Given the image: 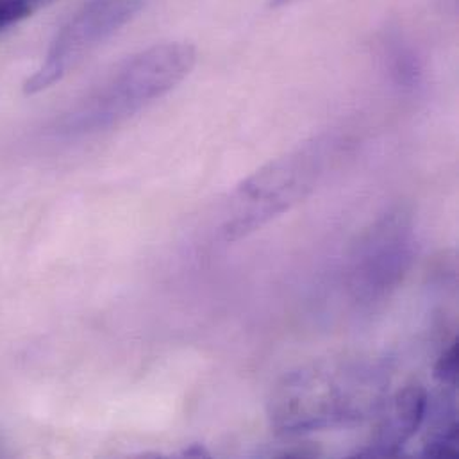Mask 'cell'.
I'll use <instances>...</instances> for the list:
<instances>
[{
    "instance_id": "obj_1",
    "label": "cell",
    "mask_w": 459,
    "mask_h": 459,
    "mask_svg": "<svg viewBox=\"0 0 459 459\" xmlns=\"http://www.w3.org/2000/svg\"><path fill=\"white\" fill-rule=\"evenodd\" d=\"M390 372L372 359H329L286 374L266 413L277 433L299 435L368 419L388 399Z\"/></svg>"
},
{
    "instance_id": "obj_2",
    "label": "cell",
    "mask_w": 459,
    "mask_h": 459,
    "mask_svg": "<svg viewBox=\"0 0 459 459\" xmlns=\"http://www.w3.org/2000/svg\"><path fill=\"white\" fill-rule=\"evenodd\" d=\"M195 59V48L181 41L138 52L65 113L57 134L86 136L118 126L174 90L190 74Z\"/></svg>"
},
{
    "instance_id": "obj_3",
    "label": "cell",
    "mask_w": 459,
    "mask_h": 459,
    "mask_svg": "<svg viewBox=\"0 0 459 459\" xmlns=\"http://www.w3.org/2000/svg\"><path fill=\"white\" fill-rule=\"evenodd\" d=\"M340 140L315 138L254 172L230 195L221 236L238 241L302 203L338 158Z\"/></svg>"
},
{
    "instance_id": "obj_4",
    "label": "cell",
    "mask_w": 459,
    "mask_h": 459,
    "mask_svg": "<svg viewBox=\"0 0 459 459\" xmlns=\"http://www.w3.org/2000/svg\"><path fill=\"white\" fill-rule=\"evenodd\" d=\"M417 254L411 213L395 210L379 219L356 243L349 264V288L356 300L376 304L404 281Z\"/></svg>"
},
{
    "instance_id": "obj_5",
    "label": "cell",
    "mask_w": 459,
    "mask_h": 459,
    "mask_svg": "<svg viewBox=\"0 0 459 459\" xmlns=\"http://www.w3.org/2000/svg\"><path fill=\"white\" fill-rule=\"evenodd\" d=\"M140 0H90L56 34L45 61L27 79V95L59 82L93 48L126 25L140 9Z\"/></svg>"
},
{
    "instance_id": "obj_6",
    "label": "cell",
    "mask_w": 459,
    "mask_h": 459,
    "mask_svg": "<svg viewBox=\"0 0 459 459\" xmlns=\"http://www.w3.org/2000/svg\"><path fill=\"white\" fill-rule=\"evenodd\" d=\"M429 395L420 385H410L385 403V413L359 458H394L426 424Z\"/></svg>"
},
{
    "instance_id": "obj_7",
    "label": "cell",
    "mask_w": 459,
    "mask_h": 459,
    "mask_svg": "<svg viewBox=\"0 0 459 459\" xmlns=\"http://www.w3.org/2000/svg\"><path fill=\"white\" fill-rule=\"evenodd\" d=\"M444 394L435 403L428 404L426 420H429L428 437L422 456L426 458H456L459 449L458 410L455 390L444 386Z\"/></svg>"
},
{
    "instance_id": "obj_8",
    "label": "cell",
    "mask_w": 459,
    "mask_h": 459,
    "mask_svg": "<svg viewBox=\"0 0 459 459\" xmlns=\"http://www.w3.org/2000/svg\"><path fill=\"white\" fill-rule=\"evenodd\" d=\"M50 0H0V30L36 13Z\"/></svg>"
},
{
    "instance_id": "obj_9",
    "label": "cell",
    "mask_w": 459,
    "mask_h": 459,
    "mask_svg": "<svg viewBox=\"0 0 459 459\" xmlns=\"http://www.w3.org/2000/svg\"><path fill=\"white\" fill-rule=\"evenodd\" d=\"M458 368H459V345L455 342L438 359L435 367V377L440 381L442 386L456 388L458 385Z\"/></svg>"
},
{
    "instance_id": "obj_10",
    "label": "cell",
    "mask_w": 459,
    "mask_h": 459,
    "mask_svg": "<svg viewBox=\"0 0 459 459\" xmlns=\"http://www.w3.org/2000/svg\"><path fill=\"white\" fill-rule=\"evenodd\" d=\"M183 455H185V456H188V458H208V456H210V453H208L201 444L192 446V447H190V449H186Z\"/></svg>"
},
{
    "instance_id": "obj_11",
    "label": "cell",
    "mask_w": 459,
    "mask_h": 459,
    "mask_svg": "<svg viewBox=\"0 0 459 459\" xmlns=\"http://www.w3.org/2000/svg\"><path fill=\"white\" fill-rule=\"evenodd\" d=\"M291 2H297V0H272L270 5H272V7H281V5H288V4H291Z\"/></svg>"
}]
</instances>
